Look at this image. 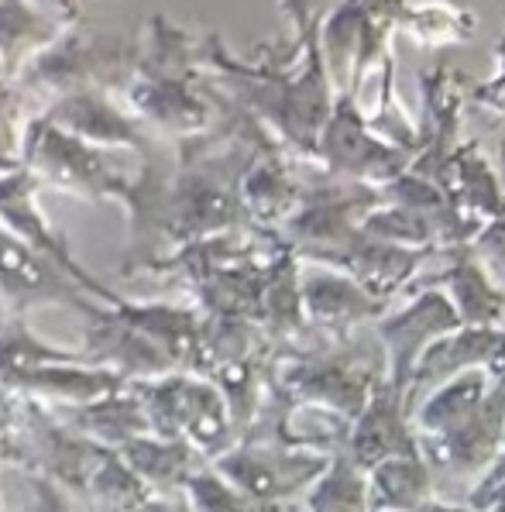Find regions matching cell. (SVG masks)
I'll use <instances>...</instances> for the list:
<instances>
[{"label":"cell","instance_id":"8fae6325","mask_svg":"<svg viewBox=\"0 0 505 512\" xmlns=\"http://www.w3.org/2000/svg\"><path fill=\"white\" fill-rule=\"evenodd\" d=\"M299 303L306 306V313L313 320H323L327 327L358 324V320L378 313L375 296L361 293L347 279H334V275H313V279H306Z\"/></svg>","mask_w":505,"mask_h":512},{"label":"cell","instance_id":"4fadbf2b","mask_svg":"<svg viewBox=\"0 0 505 512\" xmlns=\"http://www.w3.org/2000/svg\"><path fill=\"white\" fill-rule=\"evenodd\" d=\"M313 512H372L368 495V471L358 468L351 458H337L334 468L320 478L310 495Z\"/></svg>","mask_w":505,"mask_h":512},{"label":"cell","instance_id":"5b68a950","mask_svg":"<svg viewBox=\"0 0 505 512\" xmlns=\"http://www.w3.org/2000/svg\"><path fill=\"white\" fill-rule=\"evenodd\" d=\"M457 327H461V320H457L451 299L444 293H423L406 313H399L396 320L378 327V337L385 344V385H392V389H399L406 396L420 354L437 337L451 334Z\"/></svg>","mask_w":505,"mask_h":512},{"label":"cell","instance_id":"8992f818","mask_svg":"<svg viewBox=\"0 0 505 512\" xmlns=\"http://www.w3.org/2000/svg\"><path fill=\"white\" fill-rule=\"evenodd\" d=\"M42 117L59 131L90 141V145L148 152L145 128L124 110V104H117L114 93H97V90L69 93V97L52 100Z\"/></svg>","mask_w":505,"mask_h":512},{"label":"cell","instance_id":"ba28073f","mask_svg":"<svg viewBox=\"0 0 505 512\" xmlns=\"http://www.w3.org/2000/svg\"><path fill=\"white\" fill-rule=\"evenodd\" d=\"M62 28L38 14L28 0H0V76L18 80L42 49H49Z\"/></svg>","mask_w":505,"mask_h":512},{"label":"cell","instance_id":"3957f363","mask_svg":"<svg viewBox=\"0 0 505 512\" xmlns=\"http://www.w3.org/2000/svg\"><path fill=\"white\" fill-rule=\"evenodd\" d=\"M21 155H25L28 169L35 179L45 183L76 189L86 196H117V200H134L138 183H128L121 169L100 145H90L83 138H73L59 131L45 117L25 124V138H21Z\"/></svg>","mask_w":505,"mask_h":512},{"label":"cell","instance_id":"7a4b0ae2","mask_svg":"<svg viewBox=\"0 0 505 512\" xmlns=\"http://www.w3.org/2000/svg\"><path fill=\"white\" fill-rule=\"evenodd\" d=\"M134 55H138V35L107 31L93 21L62 28L49 49H42L35 59L21 69L14 80L21 97H38L45 104L69 93H121L128 83Z\"/></svg>","mask_w":505,"mask_h":512},{"label":"cell","instance_id":"52a82bcc","mask_svg":"<svg viewBox=\"0 0 505 512\" xmlns=\"http://www.w3.org/2000/svg\"><path fill=\"white\" fill-rule=\"evenodd\" d=\"M406 396L392 385H378L368 406L354 416V430H347V458L358 468L372 471L375 464L402 458V454H420L416 433L406 420Z\"/></svg>","mask_w":505,"mask_h":512},{"label":"cell","instance_id":"6da1fadb","mask_svg":"<svg viewBox=\"0 0 505 512\" xmlns=\"http://www.w3.org/2000/svg\"><path fill=\"white\" fill-rule=\"evenodd\" d=\"M200 42L165 14L148 21L138 35V55L128 83L117 97L141 128L165 131L176 138H200L213 131L217 104H224L210 76L200 73Z\"/></svg>","mask_w":505,"mask_h":512},{"label":"cell","instance_id":"30bf717a","mask_svg":"<svg viewBox=\"0 0 505 512\" xmlns=\"http://www.w3.org/2000/svg\"><path fill=\"white\" fill-rule=\"evenodd\" d=\"M451 286V306L464 327H495L505 310L502 293H495L485 269L471 255H461L457 265L444 275Z\"/></svg>","mask_w":505,"mask_h":512},{"label":"cell","instance_id":"277c9868","mask_svg":"<svg viewBox=\"0 0 505 512\" xmlns=\"http://www.w3.org/2000/svg\"><path fill=\"white\" fill-rule=\"evenodd\" d=\"M402 11H406V0H347L327 21L320 52L327 55L337 83L351 76V97L382 52L389 28L402 21Z\"/></svg>","mask_w":505,"mask_h":512},{"label":"cell","instance_id":"9c48e42d","mask_svg":"<svg viewBox=\"0 0 505 512\" xmlns=\"http://www.w3.org/2000/svg\"><path fill=\"white\" fill-rule=\"evenodd\" d=\"M372 512H420L433 502V471L423 454H402L368 471Z\"/></svg>","mask_w":505,"mask_h":512},{"label":"cell","instance_id":"9a60e30c","mask_svg":"<svg viewBox=\"0 0 505 512\" xmlns=\"http://www.w3.org/2000/svg\"><path fill=\"white\" fill-rule=\"evenodd\" d=\"M38 14H45L49 21H55L59 28H69V25H80L86 18V4L90 0H28Z\"/></svg>","mask_w":505,"mask_h":512},{"label":"cell","instance_id":"5bb4252c","mask_svg":"<svg viewBox=\"0 0 505 512\" xmlns=\"http://www.w3.org/2000/svg\"><path fill=\"white\" fill-rule=\"evenodd\" d=\"M399 25H406L420 42L440 45V42H454V38H468L475 21H471V14L457 11L451 4H423V7H406Z\"/></svg>","mask_w":505,"mask_h":512},{"label":"cell","instance_id":"7c38bea8","mask_svg":"<svg viewBox=\"0 0 505 512\" xmlns=\"http://www.w3.org/2000/svg\"><path fill=\"white\" fill-rule=\"evenodd\" d=\"M66 289V279L52 272L49 262H42L25 241L0 231V293L11 299H31L45 293H66Z\"/></svg>","mask_w":505,"mask_h":512}]
</instances>
